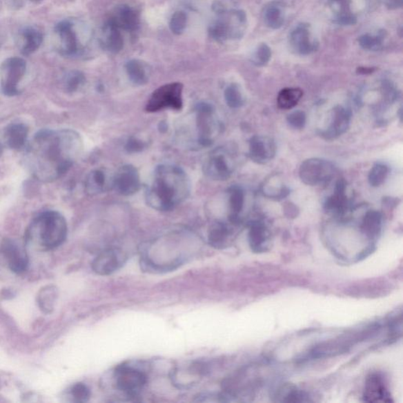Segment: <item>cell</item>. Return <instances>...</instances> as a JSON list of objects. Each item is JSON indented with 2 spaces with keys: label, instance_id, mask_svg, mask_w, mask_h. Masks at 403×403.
<instances>
[{
  "label": "cell",
  "instance_id": "obj_1",
  "mask_svg": "<svg viewBox=\"0 0 403 403\" xmlns=\"http://www.w3.org/2000/svg\"><path fill=\"white\" fill-rule=\"evenodd\" d=\"M82 150V139L75 130H42L28 144L24 161L37 181L52 182L69 171Z\"/></svg>",
  "mask_w": 403,
  "mask_h": 403
},
{
  "label": "cell",
  "instance_id": "obj_2",
  "mask_svg": "<svg viewBox=\"0 0 403 403\" xmlns=\"http://www.w3.org/2000/svg\"><path fill=\"white\" fill-rule=\"evenodd\" d=\"M191 193V181L182 168L161 164L155 168L147 186L145 199L156 210L170 211L181 205Z\"/></svg>",
  "mask_w": 403,
  "mask_h": 403
},
{
  "label": "cell",
  "instance_id": "obj_3",
  "mask_svg": "<svg viewBox=\"0 0 403 403\" xmlns=\"http://www.w3.org/2000/svg\"><path fill=\"white\" fill-rule=\"evenodd\" d=\"M67 223L60 213L48 210L41 213L30 223L26 232V244L40 250L58 248L67 237Z\"/></svg>",
  "mask_w": 403,
  "mask_h": 403
},
{
  "label": "cell",
  "instance_id": "obj_4",
  "mask_svg": "<svg viewBox=\"0 0 403 403\" xmlns=\"http://www.w3.org/2000/svg\"><path fill=\"white\" fill-rule=\"evenodd\" d=\"M193 135L186 139L190 148H204L211 146L219 135L222 123L218 119L214 106L199 103L193 111Z\"/></svg>",
  "mask_w": 403,
  "mask_h": 403
},
{
  "label": "cell",
  "instance_id": "obj_5",
  "mask_svg": "<svg viewBox=\"0 0 403 403\" xmlns=\"http://www.w3.org/2000/svg\"><path fill=\"white\" fill-rule=\"evenodd\" d=\"M213 10L217 19L210 27V37L218 42L242 38L247 23V15L242 10L227 9L222 2L215 3Z\"/></svg>",
  "mask_w": 403,
  "mask_h": 403
},
{
  "label": "cell",
  "instance_id": "obj_6",
  "mask_svg": "<svg viewBox=\"0 0 403 403\" xmlns=\"http://www.w3.org/2000/svg\"><path fill=\"white\" fill-rule=\"evenodd\" d=\"M236 168V153L229 147H219L210 151L204 161V175L212 180L226 181Z\"/></svg>",
  "mask_w": 403,
  "mask_h": 403
},
{
  "label": "cell",
  "instance_id": "obj_7",
  "mask_svg": "<svg viewBox=\"0 0 403 403\" xmlns=\"http://www.w3.org/2000/svg\"><path fill=\"white\" fill-rule=\"evenodd\" d=\"M184 86L180 82L166 83L157 88L148 101L145 110L156 113L166 109L180 110L183 108Z\"/></svg>",
  "mask_w": 403,
  "mask_h": 403
},
{
  "label": "cell",
  "instance_id": "obj_8",
  "mask_svg": "<svg viewBox=\"0 0 403 403\" xmlns=\"http://www.w3.org/2000/svg\"><path fill=\"white\" fill-rule=\"evenodd\" d=\"M27 70L24 59L10 57L5 59L0 66V87L5 96L13 97L20 93V83Z\"/></svg>",
  "mask_w": 403,
  "mask_h": 403
},
{
  "label": "cell",
  "instance_id": "obj_9",
  "mask_svg": "<svg viewBox=\"0 0 403 403\" xmlns=\"http://www.w3.org/2000/svg\"><path fill=\"white\" fill-rule=\"evenodd\" d=\"M335 173V167L331 161L313 158L302 162L299 175L306 186H318L331 181Z\"/></svg>",
  "mask_w": 403,
  "mask_h": 403
},
{
  "label": "cell",
  "instance_id": "obj_10",
  "mask_svg": "<svg viewBox=\"0 0 403 403\" xmlns=\"http://www.w3.org/2000/svg\"><path fill=\"white\" fill-rule=\"evenodd\" d=\"M116 389L128 397H136L141 393L148 377L141 369L130 365L117 366L114 374Z\"/></svg>",
  "mask_w": 403,
  "mask_h": 403
},
{
  "label": "cell",
  "instance_id": "obj_11",
  "mask_svg": "<svg viewBox=\"0 0 403 403\" xmlns=\"http://www.w3.org/2000/svg\"><path fill=\"white\" fill-rule=\"evenodd\" d=\"M54 33L56 49L61 55L76 57L83 52L80 37L71 20L59 21L55 27Z\"/></svg>",
  "mask_w": 403,
  "mask_h": 403
},
{
  "label": "cell",
  "instance_id": "obj_12",
  "mask_svg": "<svg viewBox=\"0 0 403 403\" xmlns=\"http://www.w3.org/2000/svg\"><path fill=\"white\" fill-rule=\"evenodd\" d=\"M141 177L138 170L132 165H125L119 168L113 175L112 188L123 197L137 193L141 188Z\"/></svg>",
  "mask_w": 403,
  "mask_h": 403
},
{
  "label": "cell",
  "instance_id": "obj_13",
  "mask_svg": "<svg viewBox=\"0 0 403 403\" xmlns=\"http://www.w3.org/2000/svg\"><path fill=\"white\" fill-rule=\"evenodd\" d=\"M127 256L117 248L106 249L95 257L92 263V270L101 276H108L119 271L125 265Z\"/></svg>",
  "mask_w": 403,
  "mask_h": 403
},
{
  "label": "cell",
  "instance_id": "obj_14",
  "mask_svg": "<svg viewBox=\"0 0 403 403\" xmlns=\"http://www.w3.org/2000/svg\"><path fill=\"white\" fill-rule=\"evenodd\" d=\"M277 153L273 139L268 137L255 136L249 141V158L257 164H266L271 161Z\"/></svg>",
  "mask_w": 403,
  "mask_h": 403
},
{
  "label": "cell",
  "instance_id": "obj_15",
  "mask_svg": "<svg viewBox=\"0 0 403 403\" xmlns=\"http://www.w3.org/2000/svg\"><path fill=\"white\" fill-rule=\"evenodd\" d=\"M1 251L11 271L15 273L26 271L29 266L28 257L23 247L13 239H5L1 245Z\"/></svg>",
  "mask_w": 403,
  "mask_h": 403
},
{
  "label": "cell",
  "instance_id": "obj_16",
  "mask_svg": "<svg viewBox=\"0 0 403 403\" xmlns=\"http://www.w3.org/2000/svg\"><path fill=\"white\" fill-rule=\"evenodd\" d=\"M350 201L346 194V184L344 179L335 184L333 194L328 197L324 204V210L328 215L337 217H343L349 210Z\"/></svg>",
  "mask_w": 403,
  "mask_h": 403
},
{
  "label": "cell",
  "instance_id": "obj_17",
  "mask_svg": "<svg viewBox=\"0 0 403 403\" xmlns=\"http://www.w3.org/2000/svg\"><path fill=\"white\" fill-rule=\"evenodd\" d=\"M291 47L301 55H307L316 52L319 43L312 37L309 26L302 24L296 26L289 36Z\"/></svg>",
  "mask_w": 403,
  "mask_h": 403
},
{
  "label": "cell",
  "instance_id": "obj_18",
  "mask_svg": "<svg viewBox=\"0 0 403 403\" xmlns=\"http://www.w3.org/2000/svg\"><path fill=\"white\" fill-rule=\"evenodd\" d=\"M271 232L264 221L255 220L249 224L248 242L255 253H264L271 246Z\"/></svg>",
  "mask_w": 403,
  "mask_h": 403
},
{
  "label": "cell",
  "instance_id": "obj_19",
  "mask_svg": "<svg viewBox=\"0 0 403 403\" xmlns=\"http://www.w3.org/2000/svg\"><path fill=\"white\" fill-rule=\"evenodd\" d=\"M351 116L350 109L343 106H335L333 110L331 121L326 130L322 132V137L328 141H332L342 136L350 127Z\"/></svg>",
  "mask_w": 403,
  "mask_h": 403
},
{
  "label": "cell",
  "instance_id": "obj_20",
  "mask_svg": "<svg viewBox=\"0 0 403 403\" xmlns=\"http://www.w3.org/2000/svg\"><path fill=\"white\" fill-rule=\"evenodd\" d=\"M364 401L367 402H391V395L384 380L377 373L371 374L365 384L363 393Z\"/></svg>",
  "mask_w": 403,
  "mask_h": 403
},
{
  "label": "cell",
  "instance_id": "obj_21",
  "mask_svg": "<svg viewBox=\"0 0 403 403\" xmlns=\"http://www.w3.org/2000/svg\"><path fill=\"white\" fill-rule=\"evenodd\" d=\"M43 42V32L38 28L29 26L19 31L17 46L22 55L30 56L41 48Z\"/></svg>",
  "mask_w": 403,
  "mask_h": 403
},
{
  "label": "cell",
  "instance_id": "obj_22",
  "mask_svg": "<svg viewBox=\"0 0 403 403\" xmlns=\"http://www.w3.org/2000/svg\"><path fill=\"white\" fill-rule=\"evenodd\" d=\"M227 194L229 211L228 222L239 227L244 223L242 213L245 205V193L242 187L234 186L228 188Z\"/></svg>",
  "mask_w": 403,
  "mask_h": 403
},
{
  "label": "cell",
  "instance_id": "obj_23",
  "mask_svg": "<svg viewBox=\"0 0 403 403\" xmlns=\"http://www.w3.org/2000/svg\"><path fill=\"white\" fill-rule=\"evenodd\" d=\"M230 222H216L210 228L208 242L217 249L225 248L231 244L235 236V228Z\"/></svg>",
  "mask_w": 403,
  "mask_h": 403
},
{
  "label": "cell",
  "instance_id": "obj_24",
  "mask_svg": "<svg viewBox=\"0 0 403 403\" xmlns=\"http://www.w3.org/2000/svg\"><path fill=\"white\" fill-rule=\"evenodd\" d=\"M119 28L127 32H135L139 27V15L135 9L128 5L117 7L114 16L110 19Z\"/></svg>",
  "mask_w": 403,
  "mask_h": 403
},
{
  "label": "cell",
  "instance_id": "obj_25",
  "mask_svg": "<svg viewBox=\"0 0 403 403\" xmlns=\"http://www.w3.org/2000/svg\"><path fill=\"white\" fill-rule=\"evenodd\" d=\"M113 176L104 170L97 169L88 173L85 181L86 191L89 195H98L112 188Z\"/></svg>",
  "mask_w": 403,
  "mask_h": 403
},
{
  "label": "cell",
  "instance_id": "obj_26",
  "mask_svg": "<svg viewBox=\"0 0 403 403\" xmlns=\"http://www.w3.org/2000/svg\"><path fill=\"white\" fill-rule=\"evenodd\" d=\"M29 128L23 123H11L4 131V141L12 150H21L26 146Z\"/></svg>",
  "mask_w": 403,
  "mask_h": 403
},
{
  "label": "cell",
  "instance_id": "obj_27",
  "mask_svg": "<svg viewBox=\"0 0 403 403\" xmlns=\"http://www.w3.org/2000/svg\"><path fill=\"white\" fill-rule=\"evenodd\" d=\"M102 46L112 54H117L124 48V39L119 28L110 20L104 26Z\"/></svg>",
  "mask_w": 403,
  "mask_h": 403
},
{
  "label": "cell",
  "instance_id": "obj_28",
  "mask_svg": "<svg viewBox=\"0 0 403 403\" xmlns=\"http://www.w3.org/2000/svg\"><path fill=\"white\" fill-rule=\"evenodd\" d=\"M383 216L377 210H369L364 215L361 224V230L371 240H375L382 229Z\"/></svg>",
  "mask_w": 403,
  "mask_h": 403
},
{
  "label": "cell",
  "instance_id": "obj_29",
  "mask_svg": "<svg viewBox=\"0 0 403 403\" xmlns=\"http://www.w3.org/2000/svg\"><path fill=\"white\" fill-rule=\"evenodd\" d=\"M126 70L130 81L136 86H144L149 80V70L146 64L138 59H132L126 64Z\"/></svg>",
  "mask_w": 403,
  "mask_h": 403
},
{
  "label": "cell",
  "instance_id": "obj_30",
  "mask_svg": "<svg viewBox=\"0 0 403 403\" xmlns=\"http://www.w3.org/2000/svg\"><path fill=\"white\" fill-rule=\"evenodd\" d=\"M304 92L299 88H286L279 92L277 105L282 110H291L298 104Z\"/></svg>",
  "mask_w": 403,
  "mask_h": 403
},
{
  "label": "cell",
  "instance_id": "obj_31",
  "mask_svg": "<svg viewBox=\"0 0 403 403\" xmlns=\"http://www.w3.org/2000/svg\"><path fill=\"white\" fill-rule=\"evenodd\" d=\"M265 23L273 30H278L284 23V12L283 7L277 2L268 5L264 11Z\"/></svg>",
  "mask_w": 403,
  "mask_h": 403
},
{
  "label": "cell",
  "instance_id": "obj_32",
  "mask_svg": "<svg viewBox=\"0 0 403 403\" xmlns=\"http://www.w3.org/2000/svg\"><path fill=\"white\" fill-rule=\"evenodd\" d=\"M86 78L79 70H70L63 76L61 85L66 92L75 93L85 86Z\"/></svg>",
  "mask_w": 403,
  "mask_h": 403
},
{
  "label": "cell",
  "instance_id": "obj_33",
  "mask_svg": "<svg viewBox=\"0 0 403 403\" xmlns=\"http://www.w3.org/2000/svg\"><path fill=\"white\" fill-rule=\"evenodd\" d=\"M275 398L278 402H306L307 396L295 388V386L290 384L283 385L276 393Z\"/></svg>",
  "mask_w": 403,
  "mask_h": 403
},
{
  "label": "cell",
  "instance_id": "obj_34",
  "mask_svg": "<svg viewBox=\"0 0 403 403\" xmlns=\"http://www.w3.org/2000/svg\"><path fill=\"white\" fill-rule=\"evenodd\" d=\"M227 105L232 109H238L244 104V98L242 90L237 83L228 86L224 93Z\"/></svg>",
  "mask_w": 403,
  "mask_h": 403
},
{
  "label": "cell",
  "instance_id": "obj_35",
  "mask_svg": "<svg viewBox=\"0 0 403 403\" xmlns=\"http://www.w3.org/2000/svg\"><path fill=\"white\" fill-rule=\"evenodd\" d=\"M389 168L382 164H375L369 171L368 181L372 187L377 188L382 186L388 178Z\"/></svg>",
  "mask_w": 403,
  "mask_h": 403
},
{
  "label": "cell",
  "instance_id": "obj_36",
  "mask_svg": "<svg viewBox=\"0 0 403 403\" xmlns=\"http://www.w3.org/2000/svg\"><path fill=\"white\" fill-rule=\"evenodd\" d=\"M56 297L55 289L53 286H48L41 291L38 295V304L46 313L52 312Z\"/></svg>",
  "mask_w": 403,
  "mask_h": 403
},
{
  "label": "cell",
  "instance_id": "obj_37",
  "mask_svg": "<svg viewBox=\"0 0 403 403\" xmlns=\"http://www.w3.org/2000/svg\"><path fill=\"white\" fill-rule=\"evenodd\" d=\"M384 36L382 33L379 35L373 36L371 35H365L358 39L360 46L365 50H377L382 48L383 46Z\"/></svg>",
  "mask_w": 403,
  "mask_h": 403
},
{
  "label": "cell",
  "instance_id": "obj_38",
  "mask_svg": "<svg viewBox=\"0 0 403 403\" xmlns=\"http://www.w3.org/2000/svg\"><path fill=\"white\" fill-rule=\"evenodd\" d=\"M188 16L184 11H177L173 14L170 22V30L176 35H181L186 29Z\"/></svg>",
  "mask_w": 403,
  "mask_h": 403
},
{
  "label": "cell",
  "instance_id": "obj_39",
  "mask_svg": "<svg viewBox=\"0 0 403 403\" xmlns=\"http://www.w3.org/2000/svg\"><path fill=\"white\" fill-rule=\"evenodd\" d=\"M271 56L272 52L270 47L266 43H262L252 56L251 61L257 66H266L270 61Z\"/></svg>",
  "mask_w": 403,
  "mask_h": 403
},
{
  "label": "cell",
  "instance_id": "obj_40",
  "mask_svg": "<svg viewBox=\"0 0 403 403\" xmlns=\"http://www.w3.org/2000/svg\"><path fill=\"white\" fill-rule=\"evenodd\" d=\"M70 394L74 401L86 402L90 399L91 391L85 384L77 383L70 389Z\"/></svg>",
  "mask_w": 403,
  "mask_h": 403
},
{
  "label": "cell",
  "instance_id": "obj_41",
  "mask_svg": "<svg viewBox=\"0 0 403 403\" xmlns=\"http://www.w3.org/2000/svg\"><path fill=\"white\" fill-rule=\"evenodd\" d=\"M288 125L295 130H302L306 122V115L302 110H295L288 115Z\"/></svg>",
  "mask_w": 403,
  "mask_h": 403
},
{
  "label": "cell",
  "instance_id": "obj_42",
  "mask_svg": "<svg viewBox=\"0 0 403 403\" xmlns=\"http://www.w3.org/2000/svg\"><path fill=\"white\" fill-rule=\"evenodd\" d=\"M147 148V144L138 138L131 137L128 139L125 148L128 153H141Z\"/></svg>",
  "mask_w": 403,
  "mask_h": 403
},
{
  "label": "cell",
  "instance_id": "obj_43",
  "mask_svg": "<svg viewBox=\"0 0 403 403\" xmlns=\"http://www.w3.org/2000/svg\"><path fill=\"white\" fill-rule=\"evenodd\" d=\"M335 23L341 26H353L356 24V16L352 12L335 17Z\"/></svg>",
  "mask_w": 403,
  "mask_h": 403
},
{
  "label": "cell",
  "instance_id": "obj_44",
  "mask_svg": "<svg viewBox=\"0 0 403 403\" xmlns=\"http://www.w3.org/2000/svg\"><path fill=\"white\" fill-rule=\"evenodd\" d=\"M382 1L389 9H397L402 8L403 0H382Z\"/></svg>",
  "mask_w": 403,
  "mask_h": 403
},
{
  "label": "cell",
  "instance_id": "obj_45",
  "mask_svg": "<svg viewBox=\"0 0 403 403\" xmlns=\"http://www.w3.org/2000/svg\"><path fill=\"white\" fill-rule=\"evenodd\" d=\"M375 71L373 68H365V67H361V68L357 69V74L360 75H371Z\"/></svg>",
  "mask_w": 403,
  "mask_h": 403
},
{
  "label": "cell",
  "instance_id": "obj_46",
  "mask_svg": "<svg viewBox=\"0 0 403 403\" xmlns=\"http://www.w3.org/2000/svg\"><path fill=\"white\" fill-rule=\"evenodd\" d=\"M341 1H344V0H330V2L331 3H337Z\"/></svg>",
  "mask_w": 403,
  "mask_h": 403
},
{
  "label": "cell",
  "instance_id": "obj_47",
  "mask_svg": "<svg viewBox=\"0 0 403 403\" xmlns=\"http://www.w3.org/2000/svg\"><path fill=\"white\" fill-rule=\"evenodd\" d=\"M30 1L35 2V3H38V2L43 1V0H30Z\"/></svg>",
  "mask_w": 403,
  "mask_h": 403
},
{
  "label": "cell",
  "instance_id": "obj_48",
  "mask_svg": "<svg viewBox=\"0 0 403 403\" xmlns=\"http://www.w3.org/2000/svg\"><path fill=\"white\" fill-rule=\"evenodd\" d=\"M2 154V146L1 144H0V155H1Z\"/></svg>",
  "mask_w": 403,
  "mask_h": 403
}]
</instances>
